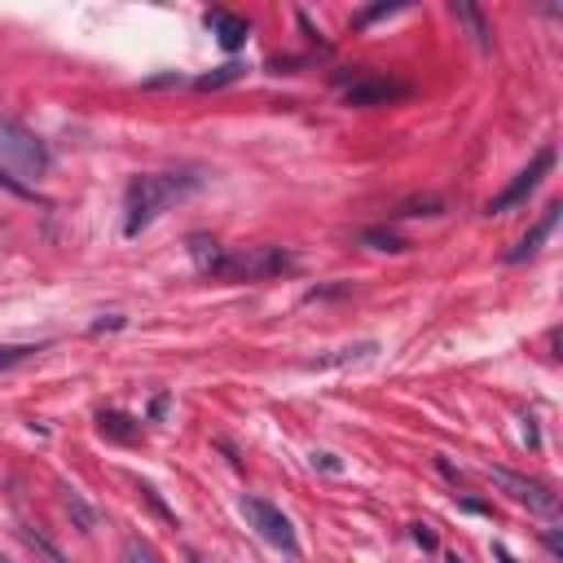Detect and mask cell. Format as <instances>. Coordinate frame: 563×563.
Returning <instances> with one entry per match:
<instances>
[{"mask_svg":"<svg viewBox=\"0 0 563 563\" xmlns=\"http://www.w3.org/2000/svg\"><path fill=\"white\" fill-rule=\"evenodd\" d=\"M189 255L198 273L220 277V282H264V277L295 268V255H286L282 246H220L202 233L189 238Z\"/></svg>","mask_w":563,"mask_h":563,"instance_id":"obj_1","label":"cell"},{"mask_svg":"<svg viewBox=\"0 0 563 563\" xmlns=\"http://www.w3.org/2000/svg\"><path fill=\"white\" fill-rule=\"evenodd\" d=\"M198 185H202V172H150V176H136L128 185V194H123V233L136 238L167 207H176L180 198H189Z\"/></svg>","mask_w":563,"mask_h":563,"instance_id":"obj_2","label":"cell"},{"mask_svg":"<svg viewBox=\"0 0 563 563\" xmlns=\"http://www.w3.org/2000/svg\"><path fill=\"white\" fill-rule=\"evenodd\" d=\"M242 515H246V523H251L273 550H282L286 559H299V537H295V523L282 515V506H273L268 497L246 493V497H242Z\"/></svg>","mask_w":563,"mask_h":563,"instance_id":"obj_3","label":"cell"},{"mask_svg":"<svg viewBox=\"0 0 563 563\" xmlns=\"http://www.w3.org/2000/svg\"><path fill=\"white\" fill-rule=\"evenodd\" d=\"M334 79L343 84L347 106H361V110L409 97V84H405V79H391V75H378V70H356V75H343V70H339Z\"/></svg>","mask_w":563,"mask_h":563,"instance_id":"obj_4","label":"cell"},{"mask_svg":"<svg viewBox=\"0 0 563 563\" xmlns=\"http://www.w3.org/2000/svg\"><path fill=\"white\" fill-rule=\"evenodd\" d=\"M550 172H554V145H541V150L532 154V163H528V167H523V172H519V176H515V180H510V185L488 202V216H506V211L523 207V202L532 198V189H537Z\"/></svg>","mask_w":563,"mask_h":563,"instance_id":"obj_5","label":"cell"},{"mask_svg":"<svg viewBox=\"0 0 563 563\" xmlns=\"http://www.w3.org/2000/svg\"><path fill=\"white\" fill-rule=\"evenodd\" d=\"M0 150H4L22 172H31V176L48 172V150H44V141H40L35 132L18 128V123H0Z\"/></svg>","mask_w":563,"mask_h":563,"instance_id":"obj_6","label":"cell"},{"mask_svg":"<svg viewBox=\"0 0 563 563\" xmlns=\"http://www.w3.org/2000/svg\"><path fill=\"white\" fill-rule=\"evenodd\" d=\"M488 479L497 484V488H506L515 501H523V506H532V510H545V515H554L559 510V497L541 484V479H523V475H515V471H488Z\"/></svg>","mask_w":563,"mask_h":563,"instance_id":"obj_7","label":"cell"},{"mask_svg":"<svg viewBox=\"0 0 563 563\" xmlns=\"http://www.w3.org/2000/svg\"><path fill=\"white\" fill-rule=\"evenodd\" d=\"M559 211H563L559 202H550V207L541 211V220H537V224H532V229L519 238V246L510 251V264H523V260H532V255L545 246V238H550V233H554V224H559Z\"/></svg>","mask_w":563,"mask_h":563,"instance_id":"obj_8","label":"cell"},{"mask_svg":"<svg viewBox=\"0 0 563 563\" xmlns=\"http://www.w3.org/2000/svg\"><path fill=\"white\" fill-rule=\"evenodd\" d=\"M202 22L211 26V35H216L229 53H233V48H242V44H246V35H251V22H246V18H238V13H229V9H211Z\"/></svg>","mask_w":563,"mask_h":563,"instance_id":"obj_9","label":"cell"},{"mask_svg":"<svg viewBox=\"0 0 563 563\" xmlns=\"http://www.w3.org/2000/svg\"><path fill=\"white\" fill-rule=\"evenodd\" d=\"M449 9H453V18H457V22L471 31V40H475V44L488 53V48H493V26H488V18H484L475 4H466V0H453Z\"/></svg>","mask_w":563,"mask_h":563,"instance_id":"obj_10","label":"cell"},{"mask_svg":"<svg viewBox=\"0 0 563 563\" xmlns=\"http://www.w3.org/2000/svg\"><path fill=\"white\" fill-rule=\"evenodd\" d=\"M444 207H449L444 198H413V202H400L391 216L396 220H405V216H444Z\"/></svg>","mask_w":563,"mask_h":563,"instance_id":"obj_11","label":"cell"},{"mask_svg":"<svg viewBox=\"0 0 563 563\" xmlns=\"http://www.w3.org/2000/svg\"><path fill=\"white\" fill-rule=\"evenodd\" d=\"M40 347L44 343H0V374L13 369V365H22V361H31Z\"/></svg>","mask_w":563,"mask_h":563,"instance_id":"obj_12","label":"cell"},{"mask_svg":"<svg viewBox=\"0 0 563 563\" xmlns=\"http://www.w3.org/2000/svg\"><path fill=\"white\" fill-rule=\"evenodd\" d=\"M123 559H128V563H163V559H158V550H154L150 541H141V537H128Z\"/></svg>","mask_w":563,"mask_h":563,"instance_id":"obj_13","label":"cell"},{"mask_svg":"<svg viewBox=\"0 0 563 563\" xmlns=\"http://www.w3.org/2000/svg\"><path fill=\"white\" fill-rule=\"evenodd\" d=\"M242 70L246 66H238V62H229V66H220L216 75H202V79H194L198 88H224V84H233V79H242Z\"/></svg>","mask_w":563,"mask_h":563,"instance_id":"obj_14","label":"cell"},{"mask_svg":"<svg viewBox=\"0 0 563 563\" xmlns=\"http://www.w3.org/2000/svg\"><path fill=\"white\" fill-rule=\"evenodd\" d=\"M97 422H101V431H110V435H119V440H136V435H141V427H123V422H128L123 413H101Z\"/></svg>","mask_w":563,"mask_h":563,"instance_id":"obj_15","label":"cell"},{"mask_svg":"<svg viewBox=\"0 0 563 563\" xmlns=\"http://www.w3.org/2000/svg\"><path fill=\"white\" fill-rule=\"evenodd\" d=\"M365 242H369L374 251H405V246H409L405 238H396V233H387V229H369Z\"/></svg>","mask_w":563,"mask_h":563,"instance_id":"obj_16","label":"cell"},{"mask_svg":"<svg viewBox=\"0 0 563 563\" xmlns=\"http://www.w3.org/2000/svg\"><path fill=\"white\" fill-rule=\"evenodd\" d=\"M0 189H9V194H18V198H35V189H26V185H22L4 163H0Z\"/></svg>","mask_w":563,"mask_h":563,"instance_id":"obj_17","label":"cell"},{"mask_svg":"<svg viewBox=\"0 0 563 563\" xmlns=\"http://www.w3.org/2000/svg\"><path fill=\"white\" fill-rule=\"evenodd\" d=\"M396 9H400V4H378V9H365V13L356 18V26H369L374 18H387V13H396Z\"/></svg>","mask_w":563,"mask_h":563,"instance_id":"obj_18","label":"cell"},{"mask_svg":"<svg viewBox=\"0 0 563 563\" xmlns=\"http://www.w3.org/2000/svg\"><path fill=\"white\" fill-rule=\"evenodd\" d=\"M413 541H418L422 550H435V532H431L427 523H413Z\"/></svg>","mask_w":563,"mask_h":563,"instance_id":"obj_19","label":"cell"},{"mask_svg":"<svg viewBox=\"0 0 563 563\" xmlns=\"http://www.w3.org/2000/svg\"><path fill=\"white\" fill-rule=\"evenodd\" d=\"M312 466H325V471H343V466L334 462V453H312Z\"/></svg>","mask_w":563,"mask_h":563,"instance_id":"obj_20","label":"cell"},{"mask_svg":"<svg viewBox=\"0 0 563 563\" xmlns=\"http://www.w3.org/2000/svg\"><path fill=\"white\" fill-rule=\"evenodd\" d=\"M185 563H202V559H198V554H194V550H189V554H185Z\"/></svg>","mask_w":563,"mask_h":563,"instance_id":"obj_21","label":"cell"}]
</instances>
